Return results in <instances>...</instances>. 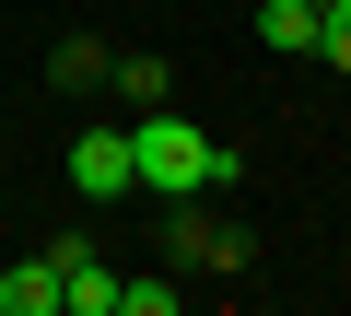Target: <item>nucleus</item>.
Returning <instances> with one entry per match:
<instances>
[{"mask_svg":"<svg viewBox=\"0 0 351 316\" xmlns=\"http://www.w3.org/2000/svg\"><path fill=\"white\" fill-rule=\"evenodd\" d=\"M129 165H141V188H176V199H188V188H234L246 152L211 141V129H188L176 106H141V117H129Z\"/></svg>","mask_w":351,"mask_h":316,"instance_id":"1","label":"nucleus"},{"mask_svg":"<svg viewBox=\"0 0 351 316\" xmlns=\"http://www.w3.org/2000/svg\"><path fill=\"white\" fill-rule=\"evenodd\" d=\"M164 258H176V269H258V234H246V223H211L199 188H188V199L164 211Z\"/></svg>","mask_w":351,"mask_h":316,"instance_id":"2","label":"nucleus"},{"mask_svg":"<svg viewBox=\"0 0 351 316\" xmlns=\"http://www.w3.org/2000/svg\"><path fill=\"white\" fill-rule=\"evenodd\" d=\"M71 188H82V199H117V188H141V165H129V129H82V141H71Z\"/></svg>","mask_w":351,"mask_h":316,"instance_id":"3","label":"nucleus"},{"mask_svg":"<svg viewBox=\"0 0 351 316\" xmlns=\"http://www.w3.org/2000/svg\"><path fill=\"white\" fill-rule=\"evenodd\" d=\"M316 24H328L316 0H258V47L269 59H316Z\"/></svg>","mask_w":351,"mask_h":316,"instance_id":"4","label":"nucleus"},{"mask_svg":"<svg viewBox=\"0 0 351 316\" xmlns=\"http://www.w3.org/2000/svg\"><path fill=\"white\" fill-rule=\"evenodd\" d=\"M0 316H59V258H47V246L0 269Z\"/></svg>","mask_w":351,"mask_h":316,"instance_id":"5","label":"nucleus"},{"mask_svg":"<svg viewBox=\"0 0 351 316\" xmlns=\"http://www.w3.org/2000/svg\"><path fill=\"white\" fill-rule=\"evenodd\" d=\"M47 82H59V94H106V82H117V59H106L94 36H59V47H47Z\"/></svg>","mask_w":351,"mask_h":316,"instance_id":"6","label":"nucleus"},{"mask_svg":"<svg viewBox=\"0 0 351 316\" xmlns=\"http://www.w3.org/2000/svg\"><path fill=\"white\" fill-rule=\"evenodd\" d=\"M117 94H129V117H141V106L176 94V71H164V59H117Z\"/></svg>","mask_w":351,"mask_h":316,"instance_id":"7","label":"nucleus"},{"mask_svg":"<svg viewBox=\"0 0 351 316\" xmlns=\"http://www.w3.org/2000/svg\"><path fill=\"white\" fill-rule=\"evenodd\" d=\"M316 12H328V24H316V59H328V71H351V0H316Z\"/></svg>","mask_w":351,"mask_h":316,"instance_id":"8","label":"nucleus"},{"mask_svg":"<svg viewBox=\"0 0 351 316\" xmlns=\"http://www.w3.org/2000/svg\"><path fill=\"white\" fill-rule=\"evenodd\" d=\"M117 316H176V281H117Z\"/></svg>","mask_w":351,"mask_h":316,"instance_id":"9","label":"nucleus"}]
</instances>
